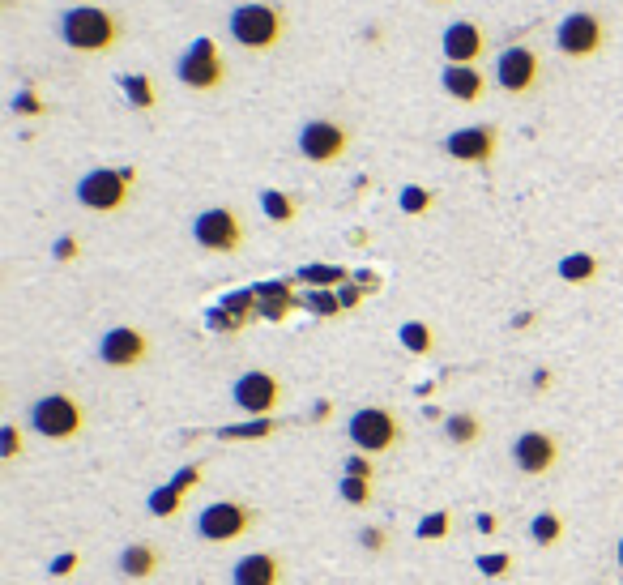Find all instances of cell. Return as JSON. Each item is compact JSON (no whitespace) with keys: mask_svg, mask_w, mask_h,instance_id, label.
<instances>
[{"mask_svg":"<svg viewBox=\"0 0 623 585\" xmlns=\"http://www.w3.org/2000/svg\"><path fill=\"white\" fill-rule=\"evenodd\" d=\"M124 35V22L116 9H103V5H69L60 13V43L73 47L82 56H103L120 43Z\"/></svg>","mask_w":623,"mask_h":585,"instance_id":"1","label":"cell"},{"mask_svg":"<svg viewBox=\"0 0 623 585\" xmlns=\"http://www.w3.org/2000/svg\"><path fill=\"white\" fill-rule=\"evenodd\" d=\"M26 423H30V432L35 436H43V440H77L86 432V406H82V398L77 393H69V389H52V393H43V398H35L30 402V410H26Z\"/></svg>","mask_w":623,"mask_h":585,"instance_id":"2","label":"cell"},{"mask_svg":"<svg viewBox=\"0 0 623 585\" xmlns=\"http://www.w3.org/2000/svg\"><path fill=\"white\" fill-rule=\"evenodd\" d=\"M227 35L248 47V52H274L286 35V9L265 5V0H248V5H235L227 18Z\"/></svg>","mask_w":623,"mask_h":585,"instance_id":"3","label":"cell"},{"mask_svg":"<svg viewBox=\"0 0 623 585\" xmlns=\"http://www.w3.org/2000/svg\"><path fill=\"white\" fill-rule=\"evenodd\" d=\"M137 167H94L77 180V205H86L90 214H120L133 201Z\"/></svg>","mask_w":623,"mask_h":585,"instance_id":"4","label":"cell"},{"mask_svg":"<svg viewBox=\"0 0 623 585\" xmlns=\"http://www.w3.org/2000/svg\"><path fill=\"white\" fill-rule=\"evenodd\" d=\"M346 436L359 453L385 457L406 440V428H402V419H397V410H389V406H359L355 415L346 419Z\"/></svg>","mask_w":623,"mask_h":585,"instance_id":"5","label":"cell"},{"mask_svg":"<svg viewBox=\"0 0 623 585\" xmlns=\"http://www.w3.org/2000/svg\"><path fill=\"white\" fill-rule=\"evenodd\" d=\"M252 530H257V509H248V504H239V500H214L197 513V539L210 547L239 543Z\"/></svg>","mask_w":623,"mask_h":585,"instance_id":"6","label":"cell"},{"mask_svg":"<svg viewBox=\"0 0 623 585\" xmlns=\"http://www.w3.org/2000/svg\"><path fill=\"white\" fill-rule=\"evenodd\" d=\"M175 77H180V86L197 90V94H214L222 82H227V60H222V47L201 35L184 47V56L175 60Z\"/></svg>","mask_w":623,"mask_h":585,"instance_id":"7","label":"cell"},{"mask_svg":"<svg viewBox=\"0 0 623 585\" xmlns=\"http://www.w3.org/2000/svg\"><path fill=\"white\" fill-rule=\"evenodd\" d=\"M606 47V18L594 9H577L555 26V52L568 60H594Z\"/></svg>","mask_w":623,"mask_h":585,"instance_id":"8","label":"cell"},{"mask_svg":"<svg viewBox=\"0 0 623 585\" xmlns=\"http://www.w3.org/2000/svg\"><path fill=\"white\" fill-rule=\"evenodd\" d=\"M495 86L513 99H525L542 86V52L530 43H513L495 56Z\"/></svg>","mask_w":623,"mask_h":585,"instance_id":"9","label":"cell"},{"mask_svg":"<svg viewBox=\"0 0 623 585\" xmlns=\"http://www.w3.org/2000/svg\"><path fill=\"white\" fill-rule=\"evenodd\" d=\"M193 240L205 252H222V257H231V252H239L248 244V227L231 205H214V210H201L193 218Z\"/></svg>","mask_w":623,"mask_h":585,"instance_id":"10","label":"cell"},{"mask_svg":"<svg viewBox=\"0 0 623 585\" xmlns=\"http://www.w3.org/2000/svg\"><path fill=\"white\" fill-rule=\"evenodd\" d=\"M350 150V129L342 120H329V116H316L299 129V154L308 158V163L316 167H333L342 163Z\"/></svg>","mask_w":623,"mask_h":585,"instance_id":"11","label":"cell"},{"mask_svg":"<svg viewBox=\"0 0 623 585\" xmlns=\"http://www.w3.org/2000/svg\"><path fill=\"white\" fill-rule=\"evenodd\" d=\"M150 334L137 325H111L107 334L99 338V359L103 368H116V372H133L141 363H150Z\"/></svg>","mask_w":623,"mask_h":585,"instance_id":"12","label":"cell"},{"mask_svg":"<svg viewBox=\"0 0 623 585\" xmlns=\"http://www.w3.org/2000/svg\"><path fill=\"white\" fill-rule=\"evenodd\" d=\"M231 402L252 419H269L282 406V381L265 368H252L231 385Z\"/></svg>","mask_w":623,"mask_h":585,"instance_id":"13","label":"cell"},{"mask_svg":"<svg viewBox=\"0 0 623 585\" xmlns=\"http://www.w3.org/2000/svg\"><path fill=\"white\" fill-rule=\"evenodd\" d=\"M495 150H500V129L495 124H461V129L444 137V154L466 167H487Z\"/></svg>","mask_w":623,"mask_h":585,"instance_id":"14","label":"cell"},{"mask_svg":"<svg viewBox=\"0 0 623 585\" xmlns=\"http://www.w3.org/2000/svg\"><path fill=\"white\" fill-rule=\"evenodd\" d=\"M513 466L525 474V479H547V474L559 466V436L530 428L513 440Z\"/></svg>","mask_w":623,"mask_h":585,"instance_id":"15","label":"cell"},{"mask_svg":"<svg viewBox=\"0 0 623 585\" xmlns=\"http://www.w3.org/2000/svg\"><path fill=\"white\" fill-rule=\"evenodd\" d=\"M440 52H444L449 65H478V60L487 56V30L474 18H457V22L444 26Z\"/></svg>","mask_w":623,"mask_h":585,"instance_id":"16","label":"cell"},{"mask_svg":"<svg viewBox=\"0 0 623 585\" xmlns=\"http://www.w3.org/2000/svg\"><path fill=\"white\" fill-rule=\"evenodd\" d=\"M286 568L278 551H248L231 568V585H282Z\"/></svg>","mask_w":623,"mask_h":585,"instance_id":"17","label":"cell"},{"mask_svg":"<svg viewBox=\"0 0 623 585\" xmlns=\"http://www.w3.org/2000/svg\"><path fill=\"white\" fill-rule=\"evenodd\" d=\"M440 86H444L449 99L466 103V107L487 99V73L478 69V65H444L440 69Z\"/></svg>","mask_w":623,"mask_h":585,"instance_id":"18","label":"cell"},{"mask_svg":"<svg viewBox=\"0 0 623 585\" xmlns=\"http://www.w3.org/2000/svg\"><path fill=\"white\" fill-rule=\"evenodd\" d=\"M158 568H163V551L154 543H129L120 551V573L133 577V581H150Z\"/></svg>","mask_w":623,"mask_h":585,"instance_id":"19","label":"cell"},{"mask_svg":"<svg viewBox=\"0 0 623 585\" xmlns=\"http://www.w3.org/2000/svg\"><path fill=\"white\" fill-rule=\"evenodd\" d=\"M257 291V316H265V321H282L286 312H291L299 299L291 295V282H261Z\"/></svg>","mask_w":623,"mask_h":585,"instance_id":"20","label":"cell"},{"mask_svg":"<svg viewBox=\"0 0 623 585\" xmlns=\"http://www.w3.org/2000/svg\"><path fill=\"white\" fill-rule=\"evenodd\" d=\"M483 436H487V428L474 410H457V415L444 419V440H449L453 449H474Z\"/></svg>","mask_w":623,"mask_h":585,"instance_id":"21","label":"cell"},{"mask_svg":"<svg viewBox=\"0 0 623 585\" xmlns=\"http://www.w3.org/2000/svg\"><path fill=\"white\" fill-rule=\"evenodd\" d=\"M261 210H265L269 223L291 227L295 218H299V197L295 193H282V188H265V193H261Z\"/></svg>","mask_w":623,"mask_h":585,"instance_id":"22","label":"cell"},{"mask_svg":"<svg viewBox=\"0 0 623 585\" xmlns=\"http://www.w3.org/2000/svg\"><path fill=\"white\" fill-rule=\"evenodd\" d=\"M598 257L594 252H568L564 261H559V278L568 282V287H585V282H594L598 278Z\"/></svg>","mask_w":623,"mask_h":585,"instance_id":"23","label":"cell"},{"mask_svg":"<svg viewBox=\"0 0 623 585\" xmlns=\"http://www.w3.org/2000/svg\"><path fill=\"white\" fill-rule=\"evenodd\" d=\"M120 86H124V94H129V103L137 107V112H154L158 107V90H154L150 73H124Z\"/></svg>","mask_w":623,"mask_h":585,"instance_id":"24","label":"cell"},{"mask_svg":"<svg viewBox=\"0 0 623 585\" xmlns=\"http://www.w3.org/2000/svg\"><path fill=\"white\" fill-rule=\"evenodd\" d=\"M530 539H534V547H559L564 543V517H559L555 509H542L530 521Z\"/></svg>","mask_w":623,"mask_h":585,"instance_id":"25","label":"cell"},{"mask_svg":"<svg viewBox=\"0 0 623 585\" xmlns=\"http://www.w3.org/2000/svg\"><path fill=\"white\" fill-rule=\"evenodd\" d=\"M397 338H402V346L410 355H431V351H436V329H431L427 321H406L402 329H397Z\"/></svg>","mask_w":623,"mask_h":585,"instance_id":"26","label":"cell"},{"mask_svg":"<svg viewBox=\"0 0 623 585\" xmlns=\"http://www.w3.org/2000/svg\"><path fill=\"white\" fill-rule=\"evenodd\" d=\"M338 496L350 504V509H367V504H376V483L372 479H355V474H342Z\"/></svg>","mask_w":623,"mask_h":585,"instance_id":"27","label":"cell"},{"mask_svg":"<svg viewBox=\"0 0 623 585\" xmlns=\"http://www.w3.org/2000/svg\"><path fill=\"white\" fill-rule=\"evenodd\" d=\"M414 534H419L423 543L449 539V534H453V513H449V509H431V513H423V521L414 526Z\"/></svg>","mask_w":623,"mask_h":585,"instance_id":"28","label":"cell"},{"mask_svg":"<svg viewBox=\"0 0 623 585\" xmlns=\"http://www.w3.org/2000/svg\"><path fill=\"white\" fill-rule=\"evenodd\" d=\"M282 428L278 419H248V423H231V428H222L218 440H265Z\"/></svg>","mask_w":623,"mask_h":585,"instance_id":"29","label":"cell"},{"mask_svg":"<svg viewBox=\"0 0 623 585\" xmlns=\"http://www.w3.org/2000/svg\"><path fill=\"white\" fill-rule=\"evenodd\" d=\"M184 500L188 496H180L171 483H163V487H154L150 492V500H146V509L154 513V517H163V521H171V517H180V509H184Z\"/></svg>","mask_w":623,"mask_h":585,"instance_id":"30","label":"cell"},{"mask_svg":"<svg viewBox=\"0 0 623 585\" xmlns=\"http://www.w3.org/2000/svg\"><path fill=\"white\" fill-rule=\"evenodd\" d=\"M397 205H402V214H414V218H423L431 205H436V193L431 188H423V184H410V188H402V197H397Z\"/></svg>","mask_w":623,"mask_h":585,"instance_id":"31","label":"cell"},{"mask_svg":"<svg viewBox=\"0 0 623 585\" xmlns=\"http://www.w3.org/2000/svg\"><path fill=\"white\" fill-rule=\"evenodd\" d=\"M303 282H312L316 291H329V287H346V270H338V265H308V270L299 274Z\"/></svg>","mask_w":623,"mask_h":585,"instance_id":"32","label":"cell"},{"mask_svg":"<svg viewBox=\"0 0 623 585\" xmlns=\"http://www.w3.org/2000/svg\"><path fill=\"white\" fill-rule=\"evenodd\" d=\"M513 556L508 551H487V556H478V577H487V581H500V577H508L513 573Z\"/></svg>","mask_w":623,"mask_h":585,"instance_id":"33","label":"cell"},{"mask_svg":"<svg viewBox=\"0 0 623 585\" xmlns=\"http://www.w3.org/2000/svg\"><path fill=\"white\" fill-rule=\"evenodd\" d=\"M222 308H227L239 325H248L252 316H257V291H231L227 299H222Z\"/></svg>","mask_w":623,"mask_h":585,"instance_id":"34","label":"cell"},{"mask_svg":"<svg viewBox=\"0 0 623 585\" xmlns=\"http://www.w3.org/2000/svg\"><path fill=\"white\" fill-rule=\"evenodd\" d=\"M22 453H26L22 428H18V423H5V428H0V457H5V462H18Z\"/></svg>","mask_w":623,"mask_h":585,"instance_id":"35","label":"cell"},{"mask_svg":"<svg viewBox=\"0 0 623 585\" xmlns=\"http://www.w3.org/2000/svg\"><path fill=\"white\" fill-rule=\"evenodd\" d=\"M201 483H205V466H201V462L180 466V470L171 474V487H175L180 496H188V492H193V487H201Z\"/></svg>","mask_w":623,"mask_h":585,"instance_id":"36","label":"cell"},{"mask_svg":"<svg viewBox=\"0 0 623 585\" xmlns=\"http://www.w3.org/2000/svg\"><path fill=\"white\" fill-rule=\"evenodd\" d=\"M312 312H321V316H338L342 312V299L333 295V291H308V299H303Z\"/></svg>","mask_w":623,"mask_h":585,"instance_id":"37","label":"cell"},{"mask_svg":"<svg viewBox=\"0 0 623 585\" xmlns=\"http://www.w3.org/2000/svg\"><path fill=\"white\" fill-rule=\"evenodd\" d=\"M359 547H363V551H376V556H380V551L389 547V530H380V526H363V530H359Z\"/></svg>","mask_w":623,"mask_h":585,"instance_id":"38","label":"cell"},{"mask_svg":"<svg viewBox=\"0 0 623 585\" xmlns=\"http://www.w3.org/2000/svg\"><path fill=\"white\" fill-rule=\"evenodd\" d=\"M52 257H56L60 265H69V261L82 257V244H77V235H60V240L52 244Z\"/></svg>","mask_w":623,"mask_h":585,"instance_id":"39","label":"cell"},{"mask_svg":"<svg viewBox=\"0 0 623 585\" xmlns=\"http://www.w3.org/2000/svg\"><path fill=\"white\" fill-rule=\"evenodd\" d=\"M342 474H355V479H372L376 483V457H367V453L350 457V462L342 466Z\"/></svg>","mask_w":623,"mask_h":585,"instance_id":"40","label":"cell"},{"mask_svg":"<svg viewBox=\"0 0 623 585\" xmlns=\"http://www.w3.org/2000/svg\"><path fill=\"white\" fill-rule=\"evenodd\" d=\"M13 116H43V99L35 90H22L18 99H13Z\"/></svg>","mask_w":623,"mask_h":585,"instance_id":"41","label":"cell"},{"mask_svg":"<svg viewBox=\"0 0 623 585\" xmlns=\"http://www.w3.org/2000/svg\"><path fill=\"white\" fill-rule=\"evenodd\" d=\"M77 564H82V556H77V551H65L60 560H52L47 573H52V577H69V573H77Z\"/></svg>","mask_w":623,"mask_h":585,"instance_id":"42","label":"cell"},{"mask_svg":"<svg viewBox=\"0 0 623 585\" xmlns=\"http://www.w3.org/2000/svg\"><path fill=\"white\" fill-rule=\"evenodd\" d=\"M359 295H363L359 287H342V291H338V299H342V308H355V304H359Z\"/></svg>","mask_w":623,"mask_h":585,"instance_id":"43","label":"cell"},{"mask_svg":"<svg viewBox=\"0 0 623 585\" xmlns=\"http://www.w3.org/2000/svg\"><path fill=\"white\" fill-rule=\"evenodd\" d=\"M478 530H483V534H495V530H500V517H495V513H483V517H478Z\"/></svg>","mask_w":623,"mask_h":585,"instance_id":"44","label":"cell"},{"mask_svg":"<svg viewBox=\"0 0 623 585\" xmlns=\"http://www.w3.org/2000/svg\"><path fill=\"white\" fill-rule=\"evenodd\" d=\"M551 381H555V376H551L547 368H538V372H534V389H538V393H547V389H551Z\"/></svg>","mask_w":623,"mask_h":585,"instance_id":"45","label":"cell"},{"mask_svg":"<svg viewBox=\"0 0 623 585\" xmlns=\"http://www.w3.org/2000/svg\"><path fill=\"white\" fill-rule=\"evenodd\" d=\"M329 415H333V406L329 402H316V423H329Z\"/></svg>","mask_w":623,"mask_h":585,"instance_id":"46","label":"cell"},{"mask_svg":"<svg viewBox=\"0 0 623 585\" xmlns=\"http://www.w3.org/2000/svg\"><path fill=\"white\" fill-rule=\"evenodd\" d=\"M615 564H619V568H623V539H619V543H615Z\"/></svg>","mask_w":623,"mask_h":585,"instance_id":"47","label":"cell"},{"mask_svg":"<svg viewBox=\"0 0 623 585\" xmlns=\"http://www.w3.org/2000/svg\"><path fill=\"white\" fill-rule=\"evenodd\" d=\"M431 5H449V0H431Z\"/></svg>","mask_w":623,"mask_h":585,"instance_id":"48","label":"cell"},{"mask_svg":"<svg viewBox=\"0 0 623 585\" xmlns=\"http://www.w3.org/2000/svg\"><path fill=\"white\" fill-rule=\"evenodd\" d=\"M77 5H90V0H77Z\"/></svg>","mask_w":623,"mask_h":585,"instance_id":"49","label":"cell"}]
</instances>
